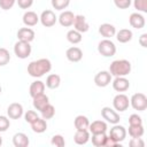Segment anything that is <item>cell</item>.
<instances>
[{
    "label": "cell",
    "mask_w": 147,
    "mask_h": 147,
    "mask_svg": "<svg viewBox=\"0 0 147 147\" xmlns=\"http://www.w3.org/2000/svg\"><path fill=\"white\" fill-rule=\"evenodd\" d=\"M106 147H116V146H119L121 147V145H119V142H116L115 140H113L110 137H107V140H106V145H105Z\"/></svg>",
    "instance_id": "cell-44"
},
{
    "label": "cell",
    "mask_w": 147,
    "mask_h": 147,
    "mask_svg": "<svg viewBox=\"0 0 147 147\" xmlns=\"http://www.w3.org/2000/svg\"><path fill=\"white\" fill-rule=\"evenodd\" d=\"M101 116L103 119H106L110 124H117L119 123V119H121L119 114L116 110L111 109L110 107H103L101 109Z\"/></svg>",
    "instance_id": "cell-7"
},
{
    "label": "cell",
    "mask_w": 147,
    "mask_h": 147,
    "mask_svg": "<svg viewBox=\"0 0 147 147\" xmlns=\"http://www.w3.org/2000/svg\"><path fill=\"white\" fill-rule=\"evenodd\" d=\"M57 20H59V22H60V24H61L62 26L69 28V26H71V25L74 24L75 15H74V13L70 11V10H64V11H62V13L60 14V16H59Z\"/></svg>",
    "instance_id": "cell-14"
},
{
    "label": "cell",
    "mask_w": 147,
    "mask_h": 147,
    "mask_svg": "<svg viewBox=\"0 0 147 147\" xmlns=\"http://www.w3.org/2000/svg\"><path fill=\"white\" fill-rule=\"evenodd\" d=\"M70 3V0H52V7L55 10H63Z\"/></svg>",
    "instance_id": "cell-34"
},
{
    "label": "cell",
    "mask_w": 147,
    "mask_h": 147,
    "mask_svg": "<svg viewBox=\"0 0 147 147\" xmlns=\"http://www.w3.org/2000/svg\"><path fill=\"white\" fill-rule=\"evenodd\" d=\"M9 61H10V54H9V52L6 48L0 47V67H3L6 64H8Z\"/></svg>",
    "instance_id": "cell-33"
},
{
    "label": "cell",
    "mask_w": 147,
    "mask_h": 147,
    "mask_svg": "<svg viewBox=\"0 0 147 147\" xmlns=\"http://www.w3.org/2000/svg\"><path fill=\"white\" fill-rule=\"evenodd\" d=\"M39 22V16L34 13V11H25L23 15V23L26 26H34L37 23Z\"/></svg>",
    "instance_id": "cell-22"
},
{
    "label": "cell",
    "mask_w": 147,
    "mask_h": 147,
    "mask_svg": "<svg viewBox=\"0 0 147 147\" xmlns=\"http://www.w3.org/2000/svg\"><path fill=\"white\" fill-rule=\"evenodd\" d=\"M7 115L11 119H18L23 116V106L21 103H10L7 108Z\"/></svg>",
    "instance_id": "cell-11"
},
{
    "label": "cell",
    "mask_w": 147,
    "mask_h": 147,
    "mask_svg": "<svg viewBox=\"0 0 147 147\" xmlns=\"http://www.w3.org/2000/svg\"><path fill=\"white\" fill-rule=\"evenodd\" d=\"M99 33L106 39H109L116 34V28L110 23H103L99 26Z\"/></svg>",
    "instance_id": "cell-17"
},
{
    "label": "cell",
    "mask_w": 147,
    "mask_h": 147,
    "mask_svg": "<svg viewBox=\"0 0 147 147\" xmlns=\"http://www.w3.org/2000/svg\"><path fill=\"white\" fill-rule=\"evenodd\" d=\"M1 91H2V88H1V86H0V94H1Z\"/></svg>",
    "instance_id": "cell-47"
},
{
    "label": "cell",
    "mask_w": 147,
    "mask_h": 147,
    "mask_svg": "<svg viewBox=\"0 0 147 147\" xmlns=\"http://www.w3.org/2000/svg\"><path fill=\"white\" fill-rule=\"evenodd\" d=\"M129 145L131 147H144L145 146V142L141 138H132L129 142Z\"/></svg>",
    "instance_id": "cell-42"
},
{
    "label": "cell",
    "mask_w": 147,
    "mask_h": 147,
    "mask_svg": "<svg viewBox=\"0 0 147 147\" xmlns=\"http://www.w3.org/2000/svg\"><path fill=\"white\" fill-rule=\"evenodd\" d=\"M114 3L119 9H126L131 5V0H114Z\"/></svg>",
    "instance_id": "cell-41"
},
{
    "label": "cell",
    "mask_w": 147,
    "mask_h": 147,
    "mask_svg": "<svg viewBox=\"0 0 147 147\" xmlns=\"http://www.w3.org/2000/svg\"><path fill=\"white\" fill-rule=\"evenodd\" d=\"M109 72L114 77H125L131 72V63L127 60H115L109 65Z\"/></svg>",
    "instance_id": "cell-2"
},
{
    "label": "cell",
    "mask_w": 147,
    "mask_h": 147,
    "mask_svg": "<svg viewBox=\"0 0 147 147\" xmlns=\"http://www.w3.org/2000/svg\"><path fill=\"white\" fill-rule=\"evenodd\" d=\"M65 56L70 62H79L83 59V51L79 47L72 46L70 48L67 49L65 52Z\"/></svg>",
    "instance_id": "cell-13"
},
{
    "label": "cell",
    "mask_w": 147,
    "mask_h": 147,
    "mask_svg": "<svg viewBox=\"0 0 147 147\" xmlns=\"http://www.w3.org/2000/svg\"><path fill=\"white\" fill-rule=\"evenodd\" d=\"M132 37H133V33L129 29H122L118 32H116V39H117V41H119L122 44L129 42L132 39Z\"/></svg>",
    "instance_id": "cell-26"
},
{
    "label": "cell",
    "mask_w": 147,
    "mask_h": 147,
    "mask_svg": "<svg viewBox=\"0 0 147 147\" xmlns=\"http://www.w3.org/2000/svg\"><path fill=\"white\" fill-rule=\"evenodd\" d=\"M133 6L138 11L147 13V0H133Z\"/></svg>",
    "instance_id": "cell-35"
},
{
    "label": "cell",
    "mask_w": 147,
    "mask_h": 147,
    "mask_svg": "<svg viewBox=\"0 0 147 147\" xmlns=\"http://www.w3.org/2000/svg\"><path fill=\"white\" fill-rule=\"evenodd\" d=\"M139 44L142 47H147V33H142L139 38Z\"/></svg>",
    "instance_id": "cell-45"
},
{
    "label": "cell",
    "mask_w": 147,
    "mask_h": 147,
    "mask_svg": "<svg viewBox=\"0 0 147 147\" xmlns=\"http://www.w3.org/2000/svg\"><path fill=\"white\" fill-rule=\"evenodd\" d=\"M16 2H17V5H18L20 8L28 9V8H30L32 6L33 0H16Z\"/></svg>",
    "instance_id": "cell-43"
},
{
    "label": "cell",
    "mask_w": 147,
    "mask_h": 147,
    "mask_svg": "<svg viewBox=\"0 0 147 147\" xmlns=\"http://www.w3.org/2000/svg\"><path fill=\"white\" fill-rule=\"evenodd\" d=\"M36 118H38V115H37V113L34 110H28L24 114V119H25L26 123H30L31 124Z\"/></svg>",
    "instance_id": "cell-38"
},
{
    "label": "cell",
    "mask_w": 147,
    "mask_h": 147,
    "mask_svg": "<svg viewBox=\"0 0 147 147\" xmlns=\"http://www.w3.org/2000/svg\"><path fill=\"white\" fill-rule=\"evenodd\" d=\"M130 87V82L125 77H115L113 80V88L117 92H125Z\"/></svg>",
    "instance_id": "cell-15"
},
{
    "label": "cell",
    "mask_w": 147,
    "mask_h": 147,
    "mask_svg": "<svg viewBox=\"0 0 147 147\" xmlns=\"http://www.w3.org/2000/svg\"><path fill=\"white\" fill-rule=\"evenodd\" d=\"M129 105H130V100H129L127 95H125L123 93L115 95V98L113 100V106H114L115 110H117L119 113L125 111L129 108Z\"/></svg>",
    "instance_id": "cell-6"
},
{
    "label": "cell",
    "mask_w": 147,
    "mask_h": 147,
    "mask_svg": "<svg viewBox=\"0 0 147 147\" xmlns=\"http://www.w3.org/2000/svg\"><path fill=\"white\" fill-rule=\"evenodd\" d=\"M98 52L105 57H110L115 55L116 46L110 39H103L98 44Z\"/></svg>",
    "instance_id": "cell-3"
},
{
    "label": "cell",
    "mask_w": 147,
    "mask_h": 147,
    "mask_svg": "<svg viewBox=\"0 0 147 147\" xmlns=\"http://www.w3.org/2000/svg\"><path fill=\"white\" fill-rule=\"evenodd\" d=\"M92 145L95 147H103L106 145V140H107V136L106 132L105 133H94L92 134Z\"/></svg>",
    "instance_id": "cell-29"
},
{
    "label": "cell",
    "mask_w": 147,
    "mask_h": 147,
    "mask_svg": "<svg viewBox=\"0 0 147 147\" xmlns=\"http://www.w3.org/2000/svg\"><path fill=\"white\" fill-rule=\"evenodd\" d=\"M111 75L109 71H106V70H102V71H99L95 77H94V83L96 86L99 87H106L110 84L111 82Z\"/></svg>",
    "instance_id": "cell-10"
},
{
    "label": "cell",
    "mask_w": 147,
    "mask_h": 147,
    "mask_svg": "<svg viewBox=\"0 0 147 147\" xmlns=\"http://www.w3.org/2000/svg\"><path fill=\"white\" fill-rule=\"evenodd\" d=\"M16 0H0V8L3 10H9L15 5Z\"/></svg>",
    "instance_id": "cell-39"
},
{
    "label": "cell",
    "mask_w": 147,
    "mask_h": 147,
    "mask_svg": "<svg viewBox=\"0 0 147 147\" xmlns=\"http://www.w3.org/2000/svg\"><path fill=\"white\" fill-rule=\"evenodd\" d=\"M129 124L130 125H141L142 124V119L138 114H132L129 117Z\"/></svg>",
    "instance_id": "cell-40"
},
{
    "label": "cell",
    "mask_w": 147,
    "mask_h": 147,
    "mask_svg": "<svg viewBox=\"0 0 147 147\" xmlns=\"http://www.w3.org/2000/svg\"><path fill=\"white\" fill-rule=\"evenodd\" d=\"M51 144L53 146H56V147H63L65 145V140L61 134H55V136L52 137Z\"/></svg>",
    "instance_id": "cell-36"
},
{
    "label": "cell",
    "mask_w": 147,
    "mask_h": 147,
    "mask_svg": "<svg viewBox=\"0 0 147 147\" xmlns=\"http://www.w3.org/2000/svg\"><path fill=\"white\" fill-rule=\"evenodd\" d=\"M10 126V122L9 118L6 116H0V132H5L9 129Z\"/></svg>",
    "instance_id": "cell-37"
},
{
    "label": "cell",
    "mask_w": 147,
    "mask_h": 147,
    "mask_svg": "<svg viewBox=\"0 0 147 147\" xmlns=\"http://www.w3.org/2000/svg\"><path fill=\"white\" fill-rule=\"evenodd\" d=\"M39 21L41 22V24H42L44 26L51 28V26H53V25L56 23L57 17L55 16V14H54L53 10L46 9V10H44V11L41 13V15H40V17H39Z\"/></svg>",
    "instance_id": "cell-9"
},
{
    "label": "cell",
    "mask_w": 147,
    "mask_h": 147,
    "mask_svg": "<svg viewBox=\"0 0 147 147\" xmlns=\"http://www.w3.org/2000/svg\"><path fill=\"white\" fill-rule=\"evenodd\" d=\"M30 144V140L28 138V136L23 132H18L15 133L13 137V145L15 147H28Z\"/></svg>",
    "instance_id": "cell-19"
},
{
    "label": "cell",
    "mask_w": 147,
    "mask_h": 147,
    "mask_svg": "<svg viewBox=\"0 0 147 147\" xmlns=\"http://www.w3.org/2000/svg\"><path fill=\"white\" fill-rule=\"evenodd\" d=\"M52 69V62L48 59H39L36 61H32L28 65V74L31 77L38 78L42 77L45 74L49 72Z\"/></svg>",
    "instance_id": "cell-1"
},
{
    "label": "cell",
    "mask_w": 147,
    "mask_h": 147,
    "mask_svg": "<svg viewBox=\"0 0 147 147\" xmlns=\"http://www.w3.org/2000/svg\"><path fill=\"white\" fill-rule=\"evenodd\" d=\"M144 126L141 125H130L129 126V134L131 138H141L144 136Z\"/></svg>",
    "instance_id": "cell-32"
},
{
    "label": "cell",
    "mask_w": 147,
    "mask_h": 147,
    "mask_svg": "<svg viewBox=\"0 0 147 147\" xmlns=\"http://www.w3.org/2000/svg\"><path fill=\"white\" fill-rule=\"evenodd\" d=\"M130 105L138 111H144L147 108V96L144 93H134L130 99Z\"/></svg>",
    "instance_id": "cell-5"
},
{
    "label": "cell",
    "mask_w": 147,
    "mask_h": 147,
    "mask_svg": "<svg viewBox=\"0 0 147 147\" xmlns=\"http://www.w3.org/2000/svg\"><path fill=\"white\" fill-rule=\"evenodd\" d=\"M14 53L18 59H26L31 54V46L28 41L18 40L14 45Z\"/></svg>",
    "instance_id": "cell-4"
},
{
    "label": "cell",
    "mask_w": 147,
    "mask_h": 147,
    "mask_svg": "<svg viewBox=\"0 0 147 147\" xmlns=\"http://www.w3.org/2000/svg\"><path fill=\"white\" fill-rule=\"evenodd\" d=\"M1 145H2V137L0 136V146H1Z\"/></svg>",
    "instance_id": "cell-46"
},
{
    "label": "cell",
    "mask_w": 147,
    "mask_h": 147,
    "mask_svg": "<svg viewBox=\"0 0 147 147\" xmlns=\"http://www.w3.org/2000/svg\"><path fill=\"white\" fill-rule=\"evenodd\" d=\"M74 140L77 145H85L90 140V132L87 130H77L74 134Z\"/></svg>",
    "instance_id": "cell-24"
},
{
    "label": "cell",
    "mask_w": 147,
    "mask_h": 147,
    "mask_svg": "<svg viewBox=\"0 0 147 147\" xmlns=\"http://www.w3.org/2000/svg\"><path fill=\"white\" fill-rule=\"evenodd\" d=\"M108 137H110L116 142H121L126 138V130H125L124 126L119 125L118 123L114 124V126L110 129V132H109Z\"/></svg>",
    "instance_id": "cell-8"
},
{
    "label": "cell",
    "mask_w": 147,
    "mask_h": 147,
    "mask_svg": "<svg viewBox=\"0 0 147 147\" xmlns=\"http://www.w3.org/2000/svg\"><path fill=\"white\" fill-rule=\"evenodd\" d=\"M40 113H41V117L47 121V119H51V118L54 117V115H55V108H54L53 105L47 103V105L40 110Z\"/></svg>",
    "instance_id": "cell-31"
},
{
    "label": "cell",
    "mask_w": 147,
    "mask_h": 147,
    "mask_svg": "<svg viewBox=\"0 0 147 147\" xmlns=\"http://www.w3.org/2000/svg\"><path fill=\"white\" fill-rule=\"evenodd\" d=\"M60 84H61V77L59 75H56V74L49 75L47 77V79H46V86L48 88H51V90L57 88L60 86Z\"/></svg>",
    "instance_id": "cell-28"
},
{
    "label": "cell",
    "mask_w": 147,
    "mask_h": 147,
    "mask_svg": "<svg viewBox=\"0 0 147 147\" xmlns=\"http://www.w3.org/2000/svg\"><path fill=\"white\" fill-rule=\"evenodd\" d=\"M74 125H75L76 130H87L88 125H90V121L86 116L78 115L74 121Z\"/></svg>",
    "instance_id": "cell-27"
},
{
    "label": "cell",
    "mask_w": 147,
    "mask_h": 147,
    "mask_svg": "<svg viewBox=\"0 0 147 147\" xmlns=\"http://www.w3.org/2000/svg\"><path fill=\"white\" fill-rule=\"evenodd\" d=\"M88 130L92 134L94 133H105L107 131V123L103 121H94L90 123Z\"/></svg>",
    "instance_id": "cell-20"
},
{
    "label": "cell",
    "mask_w": 147,
    "mask_h": 147,
    "mask_svg": "<svg viewBox=\"0 0 147 147\" xmlns=\"http://www.w3.org/2000/svg\"><path fill=\"white\" fill-rule=\"evenodd\" d=\"M129 23L134 29H142L145 26V17L139 13H132L129 17Z\"/></svg>",
    "instance_id": "cell-16"
},
{
    "label": "cell",
    "mask_w": 147,
    "mask_h": 147,
    "mask_svg": "<svg viewBox=\"0 0 147 147\" xmlns=\"http://www.w3.org/2000/svg\"><path fill=\"white\" fill-rule=\"evenodd\" d=\"M31 129L33 132L36 133H42L47 130V123H46V119H44L42 117H38L36 118L32 123H31Z\"/></svg>",
    "instance_id": "cell-23"
},
{
    "label": "cell",
    "mask_w": 147,
    "mask_h": 147,
    "mask_svg": "<svg viewBox=\"0 0 147 147\" xmlns=\"http://www.w3.org/2000/svg\"><path fill=\"white\" fill-rule=\"evenodd\" d=\"M74 29L77 30L80 33L87 32L90 29L88 23L86 22V18L84 15H75V20H74Z\"/></svg>",
    "instance_id": "cell-12"
},
{
    "label": "cell",
    "mask_w": 147,
    "mask_h": 147,
    "mask_svg": "<svg viewBox=\"0 0 147 147\" xmlns=\"http://www.w3.org/2000/svg\"><path fill=\"white\" fill-rule=\"evenodd\" d=\"M82 33L80 32H78L77 30H69L68 32H67V40L69 41V42H71V44H78V42H80L82 41Z\"/></svg>",
    "instance_id": "cell-30"
},
{
    "label": "cell",
    "mask_w": 147,
    "mask_h": 147,
    "mask_svg": "<svg viewBox=\"0 0 147 147\" xmlns=\"http://www.w3.org/2000/svg\"><path fill=\"white\" fill-rule=\"evenodd\" d=\"M33 99V107L37 109V110H41L47 103H49V99H48V96L45 94V93H42V94H39V95H36L34 98H32Z\"/></svg>",
    "instance_id": "cell-25"
},
{
    "label": "cell",
    "mask_w": 147,
    "mask_h": 147,
    "mask_svg": "<svg viewBox=\"0 0 147 147\" xmlns=\"http://www.w3.org/2000/svg\"><path fill=\"white\" fill-rule=\"evenodd\" d=\"M45 91V83L41 82V80H36L33 82L31 85H30V88H29V93L32 98H34L36 95H39V94H42Z\"/></svg>",
    "instance_id": "cell-21"
},
{
    "label": "cell",
    "mask_w": 147,
    "mask_h": 147,
    "mask_svg": "<svg viewBox=\"0 0 147 147\" xmlns=\"http://www.w3.org/2000/svg\"><path fill=\"white\" fill-rule=\"evenodd\" d=\"M17 38L18 40L31 42L34 39V31L30 28H21L17 31Z\"/></svg>",
    "instance_id": "cell-18"
}]
</instances>
